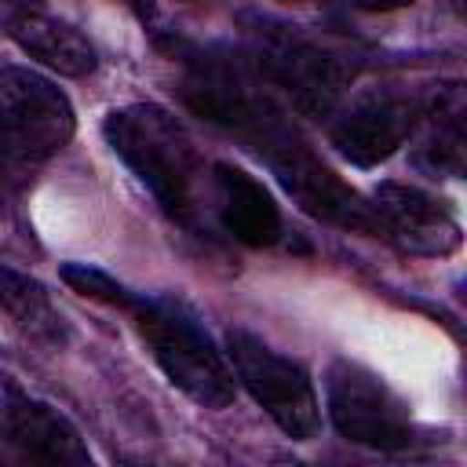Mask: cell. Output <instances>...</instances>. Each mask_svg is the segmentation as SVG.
I'll list each match as a JSON object with an SVG mask.
<instances>
[{
	"instance_id": "2e32d148",
	"label": "cell",
	"mask_w": 467,
	"mask_h": 467,
	"mask_svg": "<svg viewBox=\"0 0 467 467\" xmlns=\"http://www.w3.org/2000/svg\"><path fill=\"white\" fill-rule=\"evenodd\" d=\"M62 281L73 292H80L88 299H99V303H109V306H120V310H131L135 299H139L135 292H128L124 285H117L109 274H102V270H95L88 263H66L62 266Z\"/></svg>"
},
{
	"instance_id": "ac0fdd59",
	"label": "cell",
	"mask_w": 467,
	"mask_h": 467,
	"mask_svg": "<svg viewBox=\"0 0 467 467\" xmlns=\"http://www.w3.org/2000/svg\"><path fill=\"white\" fill-rule=\"evenodd\" d=\"M26 4H36V0H26Z\"/></svg>"
},
{
	"instance_id": "8fae6325",
	"label": "cell",
	"mask_w": 467,
	"mask_h": 467,
	"mask_svg": "<svg viewBox=\"0 0 467 467\" xmlns=\"http://www.w3.org/2000/svg\"><path fill=\"white\" fill-rule=\"evenodd\" d=\"M208 179H212L215 215L230 230V237L252 248L274 244L281 237V208L255 175H248L237 164H215Z\"/></svg>"
},
{
	"instance_id": "6da1fadb",
	"label": "cell",
	"mask_w": 467,
	"mask_h": 467,
	"mask_svg": "<svg viewBox=\"0 0 467 467\" xmlns=\"http://www.w3.org/2000/svg\"><path fill=\"white\" fill-rule=\"evenodd\" d=\"M113 153L135 171V179L157 197V204L179 219H197V193L204 182V164L193 150L186 128L153 102H131L106 117L102 124Z\"/></svg>"
},
{
	"instance_id": "e0dca14e",
	"label": "cell",
	"mask_w": 467,
	"mask_h": 467,
	"mask_svg": "<svg viewBox=\"0 0 467 467\" xmlns=\"http://www.w3.org/2000/svg\"><path fill=\"white\" fill-rule=\"evenodd\" d=\"M350 4L361 7V11H394V7H405L412 0H350Z\"/></svg>"
},
{
	"instance_id": "277c9868",
	"label": "cell",
	"mask_w": 467,
	"mask_h": 467,
	"mask_svg": "<svg viewBox=\"0 0 467 467\" xmlns=\"http://www.w3.org/2000/svg\"><path fill=\"white\" fill-rule=\"evenodd\" d=\"M182 95L201 117L237 131L259 153L292 131L285 113L270 99L266 84L244 62H230V58L193 62V69L182 84Z\"/></svg>"
},
{
	"instance_id": "8992f818",
	"label": "cell",
	"mask_w": 467,
	"mask_h": 467,
	"mask_svg": "<svg viewBox=\"0 0 467 467\" xmlns=\"http://www.w3.org/2000/svg\"><path fill=\"white\" fill-rule=\"evenodd\" d=\"M73 128L77 117L58 84L22 66L0 69V153L44 161L73 139Z\"/></svg>"
},
{
	"instance_id": "ba28073f",
	"label": "cell",
	"mask_w": 467,
	"mask_h": 467,
	"mask_svg": "<svg viewBox=\"0 0 467 467\" xmlns=\"http://www.w3.org/2000/svg\"><path fill=\"white\" fill-rule=\"evenodd\" d=\"M274 175L281 179V186L292 193V201L310 212L314 219H325L332 226L354 230V234H376V215L372 204H365L332 168H325L303 142L299 135H285L274 146L263 150Z\"/></svg>"
},
{
	"instance_id": "52a82bcc",
	"label": "cell",
	"mask_w": 467,
	"mask_h": 467,
	"mask_svg": "<svg viewBox=\"0 0 467 467\" xmlns=\"http://www.w3.org/2000/svg\"><path fill=\"white\" fill-rule=\"evenodd\" d=\"M328 416L336 431L354 445L379 452L412 445V420L401 398L354 361H336L328 368Z\"/></svg>"
},
{
	"instance_id": "30bf717a",
	"label": "cell",
	"mask_w": 467,
	"mask_h": 467,
	"mask_svg": "<svg viewBox=\"0 0 467 467\" xmlns=\"http://www.w3.org/2000/svg\"><path fill=\"white\" fill-rule=\"evenodd\" d=\"M376 226L412 255H449L460 248L456 215L420 186L383 182L372 193Z\"/></svg>"
},
{
	"instance_id": "4fadbf2b",
	"label": "cell",
	"mask_w": 467,
	"mask_h": 467,
	"mask_svg": "<svg viewBox=\"0 0 467 467\" xmlns=\"http://www.w3.org/2000/svg\"><path fill=\"white\" fill-rule=\"evenodd\" d=\"M7 36L36 62H44L47 69L62 73V77H88L99 66V55L91 47V40L51 15L40 11H15L7 15Z\"/></svg>"
},
{
	"instance_id": "7c38bea8",
	"label": "cell",
	"mask_w": 467,
	"mask_h": 467,
	"mask_svg": "<svg viewBox=\"0 0 467 467\" xmlns=\"http://www.w3.org/2000/svg\"><path fill=\"white\" fill-rule=\"evenodd\" d=\"M4 423H7L11 441L29 460H40V463H69V467L91 463V452L80 441L77 427L58 409H51V405H44L36 398H26V394L11 390L7 405H4Z\"/></svg>"
},
{
	"instance_id": "7a4b0ae2",
	"label": "cell",
	"mask_w": 467,
	"mask_h": 467,
	"mask_svg": "<svg viewBox=\"0 0 467 467\" xmlns=\"http://www.w3.org/2000/svg\"><path fill=\"white\" fill-rule=\"evenodd\" d=\"M135 317L139 336L146 339L153 361L161 372L197 405L204 409H226L234 401L237 379L226 361V354L215 347V339L201 328V321L171 303V299H135L128 310Z\"/></svg>"
},
{
	"instance_id": "3957f363",
	"label": "cell",
	"mask_w": 467,
	"mask_h": 467,
	"mask_svg": "<svg viewBox=\"0 0 467 467\" xmlns=\"http://www.w3.org/2000/svg\"><path fill=\"white\" fill-rule=\"evenodd\" d=\"M255 66L263 80L281 88L303 117H328L347 88V62L285 22H259L252 29Z\"/></svg>"
},
{
	"instance_id": "9a60e30c",
	"label": "cell",
	"mask_w": 467,
	"mask_h": 467,
	"mask_svg": "<svg viewBox=\"0 0 467 467\" xmlns=\"http://www.w3.org/2000/svg\"><path fill=\"white\" fill-rule=\"evenodd\" d=\"M420 164L434 175H460L463 168V91L452 84L427 113V135L420 142Z\"/></svg>"
},
{
	"instance_id": "5b68a950",
	"label": "cell",
	"mask_w": 467,
	"mask_h": 467,
	"mask_svg": "<svg viewBox=\"0 0 467 467\" xmlns=\"http://www.w3.org/2000/svg\"><path fill=\"white\" fill-rule=\"evenodd\" d=\"M226 354L234 365L237 383L255 398V405L296 441H310L321 431V409L310 376L274 347H266L259 336L230 328L226 332Z\"/></svg>"
},
{
	"instance_id": "5bb4252c",
	"label": "cell",
	"mask_w": 467,
	"mask_h": 467,
	"mask_svg": "<svg viewBox=\"0 0 467 467\" xmlns=\"http://www.w3.org/2000/svg\"><path fill=\"white\" fill-rule=\"evenodd\" d=\"M0 306L29 339L47 343V347L66 343V321L55 310L47 288L36 277L18 274L4 263H0Z\"/></svg>"
},
{
	"instance_id": "9c48e42d",
	"label": "cell",
	"mask_w": 467,
	"mask_h": 467,
	"mask_svg": "<svg viewBox=\"0 0 467 467\" xmlns=\"http://www.w3.org/2000/svg\"><path fill=\"white\" fill-rule=\"evenodd\" d=\"M420 102L398 91H372L365 99H358L350 109H343L332 128L328 139L332 146L361 168H372L379 161H387L416 128L420 120Z\"/></svg>"
}]
</instances>
